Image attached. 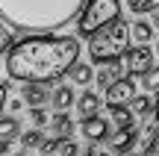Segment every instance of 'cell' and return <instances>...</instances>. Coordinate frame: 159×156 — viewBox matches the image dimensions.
Instances as JSON below:
<instances>
[{
  "label": "cell",
  "instance_id": "obj_1",
  "mask_svg": "<svg viewBox=\"0 0 159 156\" xmlns=\"http://www.w3.org/2000/svg\"><path fill=\"white\" fill-rule=\"evenodd\" d=\"M77 56H80L77 35H27L9 47L6 74L21 86L27 82L47 86L68 74L71 65L80 62Z\"/></svg>",
  "mask_w": 159,
  "mask_h": 156
},
{
  "label": "cell",
  "instance_id": "obj_2",
  "mask_svg": "<svg viewBox=\"0 0 159 156\" xmlns=\"http://www.w3.org/2000/svg\"><path fill=\"white\" fill-rule=\"evenodd\" d=\"M85 0H0V24L24 35H53L77 21Z\"/></svg>",
  "mask_w": 159,
  "mask_h": 156
},
{
  "label": "cell",
  "instance_id": "obj_3",
  "mask_svg": "<svg viewBox=\"0 0 159 156\" xmlns=\"http://www.w3.org/2000/svg\"><path fill=\"white\" fill-rule=\"evenodd\" d=\"M124 50H130V24L124 18L112 21L109 27L97 29L89 38V56L94 65H112L124 56Z\"/></svg>",
  "mask_w": 159,
  "mask_h": 156
},
{
  "label": "cell",
  "instance_id": "obj_4",
  "mask_svg": "<svg viewBox=\"0 0 159 156\" xmlns=\"http://www.w3.org/2000/svg\"><path fill=\"white\" fill-rule=\"evenodd\" d=\"M118 18H121V3L118 0H85V6L77 15V33L83 38H91L97 29L109 27Z\"/></svg>",
  "mask_w": 159,
  "mask_h": 156
},
{
  "label": "cell",
  "instance_id": "obj_5",
  "mask_svg": "<svg viewBox=\"0 0 159 156\" xmlns=\"http://www.w3.org/2000/svg\"><path fill=\"white\" fill-rule=\"evenodd\" d=\"M133 97H136V82L133 77H121V80L109 82L106 86V94L100 97V103L106 109H121V106H130Z\"/></svg>",
  "mask_w": 159,
  "mask_h": 156
},
{
  "label": "cell",
  "instance_id": "obj_6",
  "mask_svg": "<svg viewBox=\"0 0 159 156\" xmlns=\"http://www.w3.org/2000/svg\"><path fill=\"white\" fill-rule=\"evenodd\" d=\"M150 68H153V50H150L148 44H142V47H133V50L124 56V71H130V74H139V77H144Z\"/></svg>",
  "mask_w": 159,
  "mask_h": 156
},
{
  "label": "cell",
  "instance_id": "obj_7",
  "mask_svg": "<svg viewBox=\"0 0 159 156\" xmlns=\"http://www.w3.org/2000/svg\"><path fill=\"white\" fill-rule=\"evenodd\" d=\"M80 133H83V139H89V141H106L109 133H112V127H109L106 118L91 115V118H83V121H80Z\"/></svg>",
  "mask_w": 159,
  "mask_h": 156
},
{
  "label": "cell",
  "instance_id": "obj_8",
  "mask_svg": "<svg viewBox=\"0 0 159 156\" xmlns=\"http://www.w3.org/2000/svg\"><path fill=\"white\" fill-rule=\"evenodd\" d=\"M21 103L30 106V109H44V106L50 103V88L27 82V86H21Z\"/></svg>",
  "mask_w": 159,
  "mask_h": 156
},
{
  "label": "cell",
  "instance_id": "obj_9",
  "mask_svg": "<svg viewBox=\"0 0 159 156\" xmlns=\"http://www.w3.org/2000/svg\"><path fill=\"white\" fill-rule=\"evenodd\" d=\"M136 141H139V130H118V133H109V147H112V153L115 156H127L136 147Z\"/></svg>",
  "mask_w": 159,
  "mask_h": 156
},
{
  "label": "cell",
  "instance_id": "obj_10",
  "mask_svg": "<svg viewBox=\"0 0 159 156\" xmlns=\"http://www.w3.org/2000/svg\"><path fill=\"white\" fill-rule=\"evenodd\" d=\"M74 100H77L74 97V86H56L50 91V106L56 112H68L71 106H74Z\"/></svg>",
  "mask_w": 159,
  "mask_h": 156
},
{
  "label": "cell",
  "instance_id": "obj_11",
  "mask_svg": "<svg viewBox=\"0 0 159 156\" xmlns=\"http://www.w3.org/2000/svg\"><path fill=\"white\" fill-rule=\"evenodd\" d=\"M77 103V112L83 118H91V115H97L100 112V94H94V91H83L80 97L74 100Z\"/></svg>",
  "mask_w": 159,
  "mask_h": 156
},
{
  "label": "cell",
  "instance_id": "obj_12",
  "mask_svg": "<svg viewBox=\"0 0 159 156\" xmlns=\"http://www.w3.org/2000/svg\"><path fill=\"white\" fill-rule=\"evenodd\" d=\"M47 124L53 130V139H71V133H74V121L68 118V112H56Z\"/></svg>",
  "mask_w": 159,
  "mask_h": 156
},
{
  "label": "cell",
  "instance_id": "obj_13",
  "mask_svg": "<svg viewBox=\"0 0 159 156\" xmlns=\"http://www.w3.org/2000/svg\"><path fill=\"white\" fill-rule=\"evenodd\" d=\"M109 115H112V121H109V127H118V130H136V115H133L127 106H121V109H109Z\"/></svg>",
  "mask_w": 159,
  "mask_h": 156
},
{
  "label": "cell",
  "instance_id": "obj_14",
  "mask_svg": "<svg viewBox=\"0 0 159 156\" xmlns=\"http://www.w3.org/2000/svg\"><path fill=\"white\" fill-rule=\"evenodd\" d=\"M68 77H71L74 86H89V82L94 80V71H91V65H85V62H74L71 71H68Z\"/></svg>",
  "mask_w": 159,
  "mask_h": 156
},
{
  "label": "cell",
  "instance_id": "obj_15",
  "mask_svg": "<svg viewBox=\"0 0 159 156\" xmlns=\"http://www.w3.org/2000/svg\"><path fill=\"white\" fill-rule=\"evenodd\" d=\"M15 136H21V121L15 115H3L0 118V141H12Z\"/></svg>",
  "mask_w": 159,
  "mask_h": 156
},
{
  "label": "cell",
  "instance_id": "obj_16",
  "mask_svg": "<svg viewBox=\"0 0 159 156\" xmlns=\"http://www.w3.org/2000/svg\"><path fill=\"white\" fill-rule=\"evenodd\" d=\"M127 109L133 112V115H139V118H153V97H133V103L127 106Z\"/></svg>",
  "mask_w": 159,
  "mask_h": 156
},
{
  "label": "cell",
  "instance_id": "obj_17",
  "mask_svg": "<svg viewBox=\"0 0 159 156\" xmlns=\"http://www.w3.org/2000/svg\"><path fill=\"white\" fill-rule=\"evenodd\" d=\"M130 38H136L139 47L148 44V41L153 38V27H150L148 21H136V24H130Z\"/></svg>",
  "mask_w": 159,
  "mask_h": 156
},
{
  "label": "cell",
  "instance_id": "obj_18",
  "mask_svg": "<svg viewBox=\"0 0 159 156\" xmlns=\"http://www.w3.org/2000/svg\"><path fill=\"white\" fill-rule=\"evenodd\" d=\"M127 9L133 12V15H153L159 9V0H127Z\"/></svg>",
  "mask_w": 159,
  "mask_h": 156
},
{
  "label": "cell",
  "instance_id": "obj_19",
  "mask_svg": "<svg viewBox=\"0 0 159 156\" xmlns=\"http://www.w3.org/2000/svg\"><path fill=\"white\" fill-rule=\"evenodd\" d=\"M21 145H24V150H39L44 145V133L41 130H27V133H21Z\"/></svg>",
  "mask_w": 159,
  "mask_h": 156
},
{
  "label": "cell",
  "instance_id": "obj_20",
  "mask_svg": "<svg viewBox=\"0 0 159 156\" xmlns=\"http://www.w3.org/2000/svg\"><path fill=\"white\" fill-rule=\"evenodd\" d=\"M53 153H56V156H80V145L74 139H56Z\"/></svg>",
  "mask_w": 159,
  "mask_h": 156
},
{
  "label": "cell",
  "instance_id": "obj_21",
  "mask_svg": "<svg viewBox=\"0 0 159 156\" xmlns=\"http://www.w3.org/2000/svg\"><path fill=\"white\" fill-rule=\"evenodd\" d=\"M142 86H144V91H159V65H153V68L142 77Z\"/></svg>",
  "mask_w": 159,
  "mask_h": 156
},
{
  "label": "cell",
  "instance_id": "obj_22",
  "mask_svg": "<svg viewBox=\"0 0 159 156\" xmlns=\"http://www.w3.org/2000/svg\"><path fill=\"white\" fill-rule=\"evenodd\" d=\"M47 121H50V115H47L44 109H30V124H33V130L47 127Z\"/></svg>",
  "mask_w": 159,
  "mask_h": 156
},
{
  "label": "cell",
  "instance_id": "obj_23",
  "mask_svg": "<svg viewBox=\"0 0 159 156\" xmlns=\"http://www.w3.org/2000/svg\"><path fill=\"white\" fill-rule=\"evenodd\" d=\"M12 44H15V41H12V33L3 27V24H0V56H3V53H9Z\"/></svg>",
  "mask_w": 159,
  "mask_h": 156
},
{
  "label": "cell",
  "instance_id": "obj_24",
  "mask_svg": "<svg viewBox=\"0 0 159 156\" xmlns=\"http://www.w3.org/2000/svg\"><path fill=\"white\" fill-rule=\"evenodd\" d=\"M94 80H97V86H100V88H106L109 82H115V77H112V71H109V68H103L100 74H94Z\"/></svg>",
  "mask_w": 159,
  "mask_h": 156
},
{
  "label": "cell",
  "instance_id": "obj_25",
  "mask_svg": "<svg viewBox=\"0 0 159 156\" xmlns=\"http://www.w3.org/2000/svg\"><path fill=\"white\" fill-rule=\"evenodd\" d=\"M142 156H159V133H156V139L150 141V147H148V150H144Z\"/></svg>",
  "mask_w": 159,
  "mask_h": 156
},
{
  "label": "cell",
  "instance_id": "obj_26",
  "mask_svg": "<svg viewBox=\"0 0 159 156\" xmlns=\"http://www.w3.org/2000/svg\"><path fill=\"white\" fill-rule=\"evenodd\" d=\"M6 97H9V88L0 82V112H3V106H6Z\"/></svg>",
  "mask_w": 159,
  "mask_h": 156
},
{
  "label": "cell",
  "instance_id": "obj_27",
  "mask_svg": "<svg viewBox=\"0 0 159 156\" xmlns=\"http://www.w3.org/2000/svg\"><path fill=\"white\" fill-rule=\"evenodd\" d=\"M9 109H12V112H21V109H24L21 97H12V100H9Z\"/></svg>",
  "mask_w": 159,
  "mask_h": 156
},
{
  "label": "cell",
  "instance_id": "obj_28",
  "mask_svg": "<svg viewBox=\"0 0 159 156\" xmlns=\"http://www.w3.org/2000/svg\"><path fill=\"white\" fill-rule=\"evenodd\" d=\"M12 153V145L9 141H0V156H9Z\"/></svg>",
  "mask_w": 159,
  "mask_h": 156
},
{
  "label": "cell",
  "instance_id": "obj_29",
  "mask_svg": "<svg viewBox=\"0 0 159 156\" xmlns=\"http://www.w3.org/2000/svg\"><path fill=\"white\" fill-rule=\"evenodd\" d=\"M148 24H150V27H153V29H156V27H159V9H156V12H153V18H150V21H148Z\"/></svg>",
  "mask_w": 159,
  "mask_h": 156
},
{
  "label": "cell",
  "instance_id": "obj_30",
  "mask_svg": "<svg viewBox=\"0 0 159 156\" xmlns=\"http://www.w3.org/2000/svg\"><path fill=\"white\" fill-rule=\"evenodd\" d=\"M153 53H156V56H159V41H156V50H153Z\"/></svg>",
  "mask_w": 159,
  "mask_h": 156
},
{
  "label": "cell",
  "instance_id": "obj_31",
  "mask_svg": "<svg viewBox=\"0 0 159 156\" xmlns=\"http://www.w3.org/2000/svg\"><path fill=\"white\" fill-rule=\"evenodd\" d=\"M9 156H24V153H9Z\"/></svg>",
  "mask_w": 159,
  "mask_h": 156
}]
</instances>
